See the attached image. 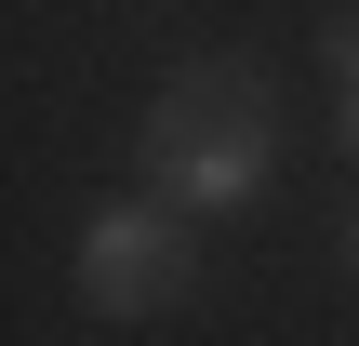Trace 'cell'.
I'll return each mask as SVG.
<instances>
[{
	"label": "cell",
	"mask_w": 359,
	"mask_h": 346,
	"mask_svg": "<svg viewBox=\"0 0 359 346\" xmlns=\"http://www.w3.org/2000/svg\"><path fill=\"white\" fill-rule=\"evenodd\" d=\"M346 267H359V227H346Z\"/></svg>",
	"instance_id": "obj_4"
},
{
	"label": "cell",
	"mask_w": 359,
	"mask_h": 346,
	"mask_svg": "<svg viewBox=\"0 0 359 346\" xmlns=\"http://www.w3.org/2000/svg\"><path fill=\"white\" fill-rule=\"evenodd\" d=\"M187 293H200V213H173L160 187H147V200H107V213L80 227V307L160 320V307H187Z\"/></svg>",
	"instance_id": "obj_2"
},
{
	"label": "cell",
	"mask_w": 359,
	"mask_h": 346,
	"mask_svg": "<svg viewBox=\"0 0 359 346\" xmlns=\"http://www.w3.org/2000/svg\"><path fill=\"white\" fill-rule=\"evenodd\" d=\"M266 173H280V93L253 67L200 53L187 80H160V107H147V187L173 213H253Z\"/></svg>",
	"instance_id": "obj_1"
},
{
	"label": "cell",
	"mask_w": 359,
	"mask_h": 346,
	"mask_svg": "<svg viewBox=\"0 0 359 346\" xmlns=\"http://www.w3.org/2000/svg\"><path fill=\"white\" fill-rule=\"evenodd\" d=\"M320 53H333V80H346V160H359V13L320 27Z\"/></svg>",
	"instance_id": "obj_3"
}]
</instances>
